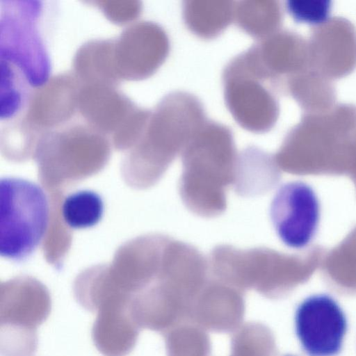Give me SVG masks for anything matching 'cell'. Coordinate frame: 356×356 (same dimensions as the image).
Wrapping results in <instances>:
<instances>
[{"label":"cell","mask_w":356,"mask_h":356,"mask_svg":"<svg viewBox=\"0 0 356 356\" xmlns=\"http://www.w3.org/2000/svg\"><path fill=\"white\" fill-rule=\"evenodd\" d=\"M104 205L102 197L90 190L76 191L66 196L62 204V218L69 227L90 228L102 218Z\"/></svg>","instance_id":"ac0fdd59"},{"label":"cell","mask_w":356,"mask_h":356,"mask_svg":"<svg viewBox=\"0 0 356 356\" xmlns=\"http://www.w3.org/2000/svg\"><path fill=\"white\" fill-rule=\"evenodd\" d=\"M92 335L97 348L104 356H125L135 344L136 323L127 310L103 309L97 312Z\"/></svg>","instance_id":"4fadbf2b"},{"label":"cell","mask_w":356,"mask_h":356,"mask_svg":"<svg viewBox=\"0 0 356 356\" xmlns=\"http://www.w3.org/2000/svg\"><path fill=\"white\" fill-rule=\"evenodd\" d=\"M270 216L282 242L302 249L315 236L321 216L318 198L313 188L300 181L282 185L275 195Z\"/></svg>","instance_id":"52a82bcc"},{"label":"cell","mask_w":356,"mask_h":356,"mask_svg":"<svg viewBox=\"0 0 356 356\" xmlns=\"http://www.w3.org/2000/svg\"><path fill=\"white\" fill-rule=\"evenodd\" d=\"M235 2L230 1H186L183 5L184 22L194 34L211 39L234 19Z\"/></svg>","instance_id":"9a60e30c"},{"label":"cell","mask_w":356,"mask_h":356,"mask_svg":"<svg viewBox=\"0 0 356 356\" xmlns=\"http://www.w3.org/2000/svg\"><path fill=\"white\" fill-rule=\"evenodd\" d=\"M346 315L339 303L327 294L303 300L295 314V329L309 356H335L342 348L347 331Z\"/></svg>","instance_id":"ba28073f"},{"label":"cell","mask_w":356,"mask_h":356,"mask_svg":"<svg viewBox=\"0 0 356 356\" xmlns=\"http://www.w3.org/2000/svg\"><path fill=\"white\" fill-rule=\"evenodd\" d=\"M181 154L183 202L197 216H219L226 209V192L234 185L238 156L230 129L207 120Z\"/></svg>","instance_id":"6da1fadb"},{"label":"cell","mask_w":356,"mask_h":356,"mask_svg":"<svg viewBox=\"0 0 356 356\" xmlns=\"http://www.w3.org/2000/svg\"><path fill=\"white\" fill-rule=\"evenodd\" d=\"M138 107L115 86L81 85L78 113L83 122L106 136H112Z\"/></svg>","instance_id":"8fae6325"},{"label":"cell","mask_w":356,"mask_h":356,"mask_svg":"<svg viewBox=\"0 0 356 356\" xmlns=\"http://www.w3.org/2000/svg\"><path fill=\"white\" fill-rule=\"evenodd\" d=\"M207 120L197 97L183 91L170 92L151 111L131 157L145 165L156 180Z\"/></svg>","instance_id":"7a4b0ae2"},{"label":"cell","mask_w":356,"mask_h":356,"mask_svg":"<svg viewBox=\"0 0 356 356\" xmlns=\"http://www.w3.org/2000/svg\"><path fill=\"white\" fill-rule=\"evenodd\" d=\"M150 114L151 110L138 107L112 135L115 147L119 149L132 148L140 138Z\"/></svg>","instance_id":"ffe728a7"},{"label":"cell","mask_w":356,"mask_h":356,"mask_svg":"<svg viewBox=\"0 0 356 356\" xmlns=\"http://www.w3.org/2000/svg\"><path fill=\"white\" fill-rule=\"evenodd\" d=\"M51 301L41 286L25 283L1 294V350L4 356H32L37 346V326L49 314Z\"/></svg>","instance_id":"5b68a950"},{"label":"cell","mask_w":356,"mask_h":356,"mask_svg":"<svg viewBox=\"0 0 356 356\" xmlns=\"http://www.w3.org/2000/svg\"><path fill=\"white\" fill-rule=\"evenodd\" d=\"M226 106L237 123L254 133H265L274 125L278 105L274 88L245 68L235 57L222 74Z\"/></svg>","instance_id":"8992f818"},{"label":"cell","mask_w":356,"mask_h":356,"mask_svg":"<svg viewBox=\"0 0 356 356\" xmlns=\"http://www.w3.org/2000/svg\"><path fill=\"white\" fill-rule=\"evenodd\" d=\"M80 87L72 72L55 75L43 86L33 88L19 117L40 136L61 127L78 113Z\"/></svg>","instance_id":"30bf717a"},{"label":"cell","mask_w":356,"mask_h":356,"mask_svg":"<svg viewBox=\"0 0 356 356\" xmlns=\"http://www.w3.org/2000/svg\"><path fill=\"white\" fill-rule=\"evenodd\" d=\"M72 72L83 84H102L118 87V77L114 60V38L88 41L76 51Z\"/></svg>","instance_id":"7c38bea8"},{"label":"cell","mask_w":356,"mask_h":356,"mask_svg":"<svg viewBox=\"0 0 356 356\" xmlns=\"http://www.w3.org/2000/svg\"><path fill=\"white\" fill-rule=\"evenodd\" d=\"M42 9L38 1H1V60L16 67L33 88L51 78V61L38 27Z\"/></svg>","instance_id":"277c9868"},{"label":"cell","mask_w":356,"mask_h":356,"mask_svg":"<svg viewBox=\"0 0 356 356\" xmlns=\"http://www.w3.org/2000/svg\"><path fill=\"white\" fill-rule=\"evenodd\" d=\"M274 157L254 146L238 153L235 179V191L241 196L260 195L270 190L277 179Z\"/></svg>","instance_id":"5bb4252c"},{"label":"cell","mask_w":356,"mask_h":356,"mask_svg":"<svg viewBox=\"0 0 356 356\" xmlns=\"http://www.w3.org/2000/svg\"><path fill=\"white\" fill-rule=\"evenodd\" d=\"M33 88L11 63L1 60L0 118L8 122L24 111Z\"/></svg>","instance_id":"e0dca14e"},{"label":"cell","mask_w":356,"mask_h":356,"mask_svg":"<svg viewBox=\"0 0 356 356\" xmlns=\"http://www.w3.org/2000/svg\"><path fill=\"white\" fill-rule=\"evenodd\" d=\"M170 41L158 24H131L114 39V60L120 81H141L152 76L165 62Z\"/></svg>","instance_id":"9c48e42d"},{"label":"cell","mask_w":356,"mask_h":356,"mask_svg":"<svg viewBox=\"0 0 356 356\" xmlns=\"http://www.w3.org/2000/svg\"><path fill=\"white\" fill-rule=\"evenodd\" d=\"M49 222L43 189L18 178L0 180V254L13 261L29 257L40 245Z\"/></svg>","instance_id":"3957f363"},{"label":"cell","mask_w":356,"mask_h":356,"mask_svg":"<svg viewBox=\"0 0 356 356\" xmlns=\"http://www.w3.org/2000/svg\"><path fill=\"white\" fill-rule=\"evenodd\" d=\"M234 19L250 35L265 39L272 35L280 21L279 7L271 1H241L235 2Z\"/></svg>","instance_id":"2e32d148"},{"label":"cell","mask_w":356,"mask_h":356,"mask_svg":"<svg viewBox=\"0 0 356 356\" xmlns=\"http://www.w3.org/2000/svg\"><path fill=\"white\" fill-rule=\"evenodd\" d=\"M89 3L98 8L109 22L118 26L131 25L143 11L142 2L137 0H98Z\"/></svg>","instance_id":"d6986e66"}]
</instances>
